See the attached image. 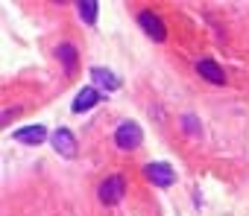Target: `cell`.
<instances>
[{
    "label": "cell",
    "instance_id": "obj_8",
    "mask_svg": "<svg viewBox=\"0 0 249 216\" xmlns=\"http://www.w3.org/2000/svg\"><path fill=\"white\" fill-rule=\"evenodd\" d=\"M44 138H47V129L44 126H24V129H18L15 132V140L18 143H24V146H41L44 143Z\"/></svg>",
    "mask_w": 249,
    "mask_h": 216
},
{
    "label": "cell",
    "instance_id": "obj_3",
    "mask_svg": "<svg viewBox=\"0 0 249 216\" xmlns=\"http://www.w3.org/2000/svg\"><path fill=\"white\" fill-rule=\"evenodd\" d=\"M50 146H53L62 158H68V161H71V158H76V138H73V132H71V129H65V126H62V129H56V132L50 135Z\"/></svg>",
    "mask_w": 249,
    "mask_h": 216
},
{
    "label": "cell",
    "instance_id": "obj_4",
    "mask_svg": "<svg viewBox=\"0 0 249 216\" xmlns=\"http://www.w3.org/2000/svg\"><path fill=\"white\" fill-rule=\"evenodd\" d=\"M144 172H147V178H150L156 187H161V190H167V187L176 184V172H173L170 164H159V161H153V164L144 167Z\"/></svg>",
    "mask_w": 249,
    "mask_h": 216
},
{
    "label": "cell",
    "instance_id": "obj_7",
    "mask_svg": "<svg viewBox=\"0 0 249 216\" xmlns=\"http://www.w3.org/2000/svg\"><path fill=\"white\" fill-rule=\"evenodd\" d=\"M91 85L100 88V91H117L123 82H120V76H117L114 70H108V67H91Z\"/></svg>",
    "mask_w": 249,
    "mask_h": 216
},
{
    "label": "cell",
    "instance_id": "obj_9",
    "mask_svg": "<svg viewBox=\"0 0 249 216\" xmlns=\"http://www.w3.org/2000/svg\"><path fill=\"white\" fill-rule=\"evenodd\" d=\"M196 70H199V76H202L205 82L226 85V73H223V67H220L217 62H211V59H199V62H196Z\"/></svg>",
    "mask_w": 249,
    "mask_h": 216
},
{
    "label": "cell",
    "instance_id": "obj_5",
    "mask_svg": "<svg viewBox=\"0 0 249 216\" xmlns=\"http://www.w3.org/2000/svg\"><path fill=\"white\" fill-rule=\"evenodd\" d=\"M138 27H141L153 41H164V35H167L164 21H161L156 12H150V9H141V12H138Z\"/></svg>",
    "mask_w": 249,
    "mask_h": 216
},
{
    "label": "cell",
    "instance_id": "obj_6",
    "mask_svg": "<svg viewBox=\"0 0 249 216\" xmlns=\"http://www.w3.org/2000/svg\"><path fill=\"white\" fill-rule=\"evenodd\" d=\"M100 99H103V91L94 88V85H85V88L73 96V111H76V114H85V111H91L94 105H100Z\"/></svg>",
    "mask_w": 249,
    "mask_h": 216
},
{
    "label": "cell",
    "instance_id": "obj_1",
    "mask_svg": "<svg viewBox=\"0 0 249 216\" xmlns=\"http://www.w3.org/2000/svg\"><path fill=\"white\" fill-rule=\"evenodd\" d=\"M123 193H126V178L123 175H108V178H103L100 181V187H97V199L106 204V207H114L120 199H123Z\"/></svg>",
    "mask_w": 249,
    "mask_h": 216
},
{
    "label": "cell",
    "instance_id": "obj_12",
    "mask_svg": "<svg viewBox=\"0 0 249 216\" xmlns=\"http://www.w3.org/2000/svg\"><path fill=\"white\" fill-rule=\"evenodd\" d=\"M182 129H185L188 135H194V138L202 135V126H199V117H196V114H185V117H182Z\"/></svg>",
    "mask_w": 249,
    "mask_h": 216
},
{
    "label": "cell",
    "instance_id": "obj_11",
    "mask_svg": "<svg viewBox=\"0 0 249 216\" xmlns=\"http://www.w3.org/2000/svg\"><path fill=\"white\" fill-rule=\"evenodd\" d=\"M76 9H79V18H82L88 27H94V24H97V15H100L97 0H79V3H76Z\"/></svg>",
    "mask_w": 249,
    "mask_h": 216
},
{
    "label": "cell",
    "instance_id": "obj_10",
    "mask_svg": "<svg viewBox=\"0 0 249 216\" xmlns=\"http://www.w3.org/2000/svg\"><path fill=\"white\" fill-rule=\"evenodd\" d=\"M56 56H59L62 67H65V73L73 76V73H76V47H73V44H59V47H56Z\"/></svg>",
    "mask_w": 249,
    "mask_h": 216
},
{
    "label": "cell",
    "instance_id": "obj_2",
    "mask_svg": "<svg viewBox=\"0 0 249 216\" xmlns=\"http://www.w3.org/2000/svg\"><path fill=\"white\" fill-rule=\"evenodd\" d=\"M141 138H144V132H141V126L132 123V120H123V123L114 129V143H117L123 152H129V149L141 146Z\"/></svg>",
    "mask_w": 249,
    "mask_h": 216
}]
</instances>
